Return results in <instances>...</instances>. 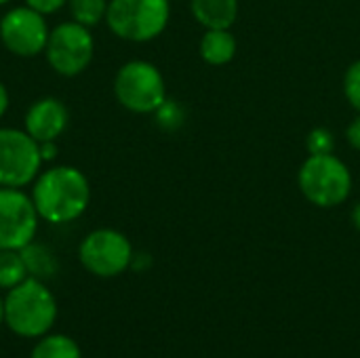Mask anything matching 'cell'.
<instances>
[{"mask_svg": "<svg viewBox=\"0 0 360 358\" xmlns=\"http://www.w3.org/2000/svg\"><path fill=\"white\" fill-rule=\"evenodd\" d=\"M236 53V38L228 30H207L200 40V55L211 65H224L232 61Z\"/></svg>", "mask_w": 360, "mask_h": 358, "instance_id": "obj_13", "label": "cell"}, {"mask_svg": "<svg viewBox=\"0 0 360 358\" xmlns=\"http://www.w3.org/2000/svg\"><path fill=\"white\" fill-rule=\"evenodd\" d=\"M21 257H23V264L27 268V274L34 276V279H49L57 272V257L53 255V251L40 243H27L23 249H19Z\"/></svg>", "mask_w": 360, "mask_h": 358, "instance_id": "obj_14", "label": "cell"}, {"mask_svg": "<svg viewBox=\"0 0 360 358\" xmlns=\"http://www.w3.org/2000/svg\"><path fill=\"white\" fill-rule=\"evenodd\" d=\"M4 321V302L0 300V323Z\"/></svg>", "mask_w": 360, "mask_h": 358, "instance_id": "obj_25", "label": "cell"}, {"mask_svg": "<svg viewBox=\"0 0 360 358\" xmlns=\"http://www.w3.org/2000/svg\"><path fill=\"white\" fill-rule=\"evenodd\" d=\"M344 93L348 101L360 112V61H354L344 76Z\"/></svg>", "mask_w": 360, "mask_h": 358, "instance_id": "obj_18", "label": "cell"}, {"mask_svg": "<svg viewBox=\"0 0 360 358\" xmlns=\"http://www.w3.org/2000/svg\"><path fill=\"white\" fill-rule=\"evenodd\" d=\"M82 266L101 279L122 274L133 262V247L129 238L116 230L103 228L91 232L78 249Z\"/></svg>", "mask_w": 360, "mask_h": 358, "instance_id": "obj_8", "label": "cell"}, {"mask_svg": "<svg viewBox=\"0 0 360 358\" xmlns=\"http://www.w3.org/2000/svg\"><path fill=\"white\" fill-rule=\"evenodd\" d=\"M30 358H80V348L72 338L57 333L42 338L34 346Z\"/></svg>", "mask_w": 360, "mask_h": 358, "instance_id": "obj_15", "label": "cell"}, {"mask_svg": "<svg viewBox=\"0 0 360 358\" xmlns=\"http://www.w3.org/2000/svg\"><path fill=\"white\" fill-rule=\"evenodd\" d=\"M49 34L51 32L46 27L44 15L30 8L27 4L11 8L0 19V40L11 53L19 57H34L44 53Z\"/></svg>", "mask_w": 360, "mask_h": 358, "instance_id": "obj_10", "label": "cell"}, {"mask_svg": "<svg viewBox=\"0 0 360 358\" xmlns=\"http://www.w3.org/2000/svg\"><path fill=\"white\" fill-rule=\"evenodd\" d=\"M40 146L19 129H0V188H23L40 171Z\"/></svg>", "mask_w": 360, "mask_h": 358, "instance_id": "obj_6", "label": "cell"}, {"mask_svg": "<svg viewBox=\"0 0 360 358\" xmlns=\"http://www.w3.org/2000/svg\"><path fill=\"white\" fill-rule=\"evenodd\" d=\"M27 268L23 264V257L15 249H2L0 251V289H13L19 283L27 279Z\"/></svg>", "mask_w": 360, "mask_h": 358, "instance_id": "obj_16", "label": "cell"}, {"mask_svg": "<svg viewBox=\"0 0 360 358\" xmlns=\"http://www.w3.org/2000/svg\"><path fill=\"white\" fill-rule=\"evenodd\" d=\"M72 19L91 27L97 25L101 19H105L108 13V0H68Z\"/></svg>", "mask_w": 360, "mask_h": 358, "instance_id": "obj_17", "label": "cell"}, {"mask_svg": "<svg viewBox=\"0 0 360 358\" xmlns=\"http://www.w3.org/2000/svg\"><path fill=\"white\" fill-rule=\"evenodd\" d=\"M38 228V211L32 196L19 188H0V251L23 249L34 241Z\"/></svg>", "mask_w": 360, "mask_h": 358, "instance_id": "obj_9", "label": "cell"}, {"mask_svg": "<svg viewBox=\"0 0 360 358\" xmlns=\"http://www.w3.org/2000/svg\"><path fill=\"white\" fill-rule=\"evenodd\" d=\"M116 99L135 114L156 112L167 101L165 78L156 65L148 61L124 63L114 80Z\"/></svg>", "mask_w": 360, "mask_h": 358, "instance_id": "obj_5", "label": "cell"}, {"mask_svg": "<svg viewBox=\"0 0 360 358\" xmlns=\"http://www.w3.org/2000/svg\"><path fill=\"white\" fill-rule=\"evenodd\" d=\"M169 0H110L105 21L122 40L148 42L169 23Z\"/></svg>", "mask_w": 360, "mask_h": 358, "instance_id": "obj_3", "label": "cell"}, {"mask_svg": "<svg viewBox=\"0 0 360 358\" xmlns=\"http://www.w3.org/2000/svg\"><path fill=\"white\" fill-rule=\"evenodd\" d=\"M346 137H348V143H350L354 150H360V116L348 127Z\"/></svg>", "mask_w": 360, "mask_h": 358, "instance_id": "obj_21", "label": "cell"}, {"mask_svg": "<svg viewBox=\"0 0 360 358\" xmlns=\"http://www.w3.org/2000/svg\"><path fill=\"white\" fill-rule=\"evenodd\" d=\"M300 188L316 207H338L352 190L348 167L333 154H312L300 169Z\"/></svg>", "mask_w": 360, "mask_h": 358, "instance_id": "obj_4", "label": "cell"}, {"mask_svg": "<svg viewBox=\"0 0 360 358\" xmlns=\"http://www.w3.org/2000/svg\"><path fill=\"white\" fill-rule=\"evenodd\" d=\"M95 42L86 25L78 21L59 23L46 40V61L61 76H76L93 59Z\"/></svg>", "mask_w": 360, "mask_h": 358, "instance_id": "obj_7", "label": "cell"}, {"mask_svg": "<svg viewBox=\"0 0 360 358\" xmlns=\"http://www.w3.org/2000/svg\"><path fill=\"white\" fill-rule=\"evenodd\" d=\"M192 15L207 30H228L238 15V0H192Z\"/></svg>", "mask_w": 360, "mask_h": 358, "instance_id": "obj_12", "label": "cell"}, {"mask_svg": "<svg viewBox=\"0 0 360 358\" xmlns=\"http://www.w3.org/2000/svg\"><path fill=\"white\" fill-rule=\"evenodd\" d=\"M57 319L53 293L34 276L8 289L4 298V323L21 338H42Z\"/></svg>", "mask_w": 360, "mask_h": 358, "instance_id": "obj_2", "label": "cell"}, {"mask_svg": "<svg viewBox=\"0 0 360 358\" xmlns=\"http://www.w3.org/2000/svg\"><path fill=\"white\" fill-rule=\"evenodd\" d=\"M68 0H25V4L34 11H38L40 15H51L55 11H59Z\"/></svg>", "mask_w": 360, "mask_h": 358, "instance_id": "obj_20", "label": "cell"}, {"mask_svg": "<svg viewBox=\"0 0 360 358\" xmlns=\"http://www.w3.org/2000/svg\"><path fill=\"white\" fill-rule=\"evenodd\" d=\"M68 127V110L55 97L38 99L25 114V131L38 143L55 141Z\"/></svg>", "mask_w": 360, "mask_h": 358, "instance_id": "obj_11", "label": "cell"}, {"mask_svg": "<svg viewBox=\"0 0 360 358\" xmlns=\"http://www.w3.org/2000/svg\"><path fill=\"white\" fill-rule=\"evenodd\" d=\"M310 154H331L333 152V135L327 129H316L308 135Z\"/></svg>", "mask_w": 360, "mask_h": 358, "instance_id": "obj_19", "label": "cell"}, {"mask_svg": "<svg viewBox=\"0 0 360 358\" xmlns=\"http://www.w3.org/2000/svg\"><path fill=\"white\" fill-rule=\"evenodd\" d=\"M352 222H354V226L360 230V203L354 207V211H352Z\"/></svg>", "mask_w": 360, "mask_h": 358, "instance_id": "obj_24", "label": "cell"}, {"mask_svg": "<svg viewBox=\"0 0 360 358\" xmlns=\"http://www.w3.org/2000/svg\"><path fill=\"white\" fill-rule=\"evenodd\" d=\"M91 200V188L82 171L74 167H53L40 173L32 188V203L49 224L78 219Z\"/></svg>", "mask_w": 360, "mask_h": 358, "instance_id": "obj_1", "label": "cell"}, {"mask_svg": "<svg viewBox=\"0 0 360 358\" xmlns=\"http://www.w3.org/2000/svg\"><path fill=\"white\" fill-rule=\"evenodd\" d=\"M38 146H40V158H42V162L53 160V158L57 156V146H55V141H42V143H38Z\"/></svg>", "mask_w": 360, "mask_h": 358, "instance_id": "obj_22", "label": "cell"}, {"mask_svg": "<svg viewBox=\"0 0 360 358\" xmlns=\"http://www.w3.org/2000/svg\"><path fill=\"white\" fill-rule=\"evenodd\" d=\"M6 108H8V93H6V89H4V84L0 82V118L4 116Z\"/></svg>", "mask_w": 360, "mask_h": 358, "instance_id": "obj_23", "label": "cell"}, {"mask_svg": "<svg viewBox=\"0 0 360 358\" xmlns=\"http://www.w3.org/2000/svg\"><path fill=\"white\" fill-rule=\"evenodd\" d=\"M6 2H11V0H0V4H6Z\"/></svg>", "mask_w": 360, "mask_h": 358, "instance_id": "obj_26", "label": "cell"}]
</instances>
